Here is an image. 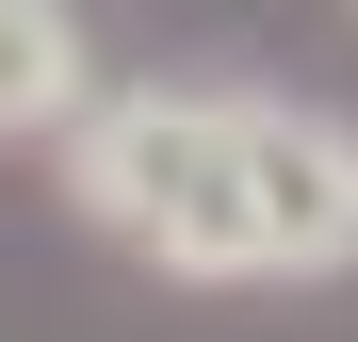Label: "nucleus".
I'll use <instances>...</instances> for the list:
<instances>
[{
    "mask_svg": "<svg viewBox=\"0 0 358 342\" xmlns=\"http://www.w3.org/2000/svg\"><path fill=\"white\" fill-rule=\"evenodd\" d=\"M66 196L98 245H131L163 277H196V294H228V277H261V228H245V147H228V98L196 82H131L98 98L66 131Z\"/></svg>",
    "mask_w": 358,
    "mask_h": 342,
    "instance_id": "nucleus-1",
    "label": "nucleus"
},
{
    "mask_svg": "<svg viewBox=\"0 0 358 342\" xmlns=\"http://www.w3.org/2000/svg\"><path fill=\"white\" fill-rule=\"evenodd\" d=\"M261 277H358V131L326 98H228Z\"/></svg>",
    "mask_w": 358,
    "mask_h": 342,
    "instance_id": "nucleus-2",
    "label": "nucleus"
},
{
    "mask_svg": "<svg viewBox=\"0 0 358 342\" xmlns=\"http://www.w3.org/2000/svg\"><path fill=\"white\" fill-rule=\"evenodd\" d=\"M98 33L66 17V0H0V147H66L98 114Z\"/></svg>",
    "mask_w": 358,
    "mask_h": 342,
    "instance_id": "nucleus-3",
    "label": "nucleus"
}]
</instances>
